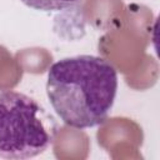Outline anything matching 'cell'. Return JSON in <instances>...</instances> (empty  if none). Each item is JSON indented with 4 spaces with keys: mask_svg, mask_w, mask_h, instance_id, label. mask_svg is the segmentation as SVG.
<instances>
[{
    "mask_svg": "<svg viewBox=\"0 0 160 160\" xmlns=\"http://www.w3.org/2000/svg\"><path fill=\"white\" fill-rule=\"evenodd\" d=\"M21 1L26 6L32 8L35 10L59 11V10H65L74 6L80 0H21Z\"/></svg>",
    "mask_w": 160,
    "mask_h": 160,
    "instance_id": "cell-3",
    "label": "cell"
},
{
    "mask_svg": "<svg viewBox=\"0 0 160 160\" xmlns=\"http://www.w3.org/2000/svg\"><path fill=\"white\" fill-rule=\"evenodd\" d=\"M118 91L115 68L104 58L78 55L54 62L46 94L59 118L69 126L86 129L108 118Z\"/></svg>",
    "mask_w": 160,
    "mask_h": 160,
    "instance_id": "cell-1",
    "label": "cell"
},
{
    "mask_svg": "<svg viewBox=\"0 0 160 160\" xmlns=\"http://www.w3.org/2000/svg\"><path fill=\"white\" fill-rule=\"evenodd\" d=\"M52 115L19 91L0 94V158L30 159L49 150L56 135Z\"/></svg>",
    "mask_w": 160,
    "mask_h": 160,
    "instance_id": "cell-2",
    "label": "cell"
}]
</instances>
